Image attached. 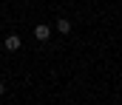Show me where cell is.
<instances>
[{
  "label": "cell",
  "instance_id": "1",
  "mask_svg": "<svg viewBox=\"0 0 122 105\" xmlns=\"http://www.w3.org/2000/svg\"><path fill=\"white\" fill-rule=\"evenodd\" d=\"M20 45H23V40H20L17 34H9L6 40H3V48H6V51H11V54H14V51H20Z\"/></svg>",
  "mask_w": 122,
  "mask_h": 105
},
{
  "label": "cell",
  "instance_id": "2",
  "mask_svg": "<svg viewBox=\"0 0 122 105\" xmlns=\"http://www.w3.org/2000/svg\"><path fill=\"white\" fill-rule=\"evenodd\" d=\"M34 37L43 43V40H48V37H51V29H48L46 23H40V26H34Z\"/></svg>",
  "mask_w": 122,
  "mask_h": 105
},
{
  "label": "cell",
  "instance_id": "3",
  "mask_svg": "<svg viewBox=\"0 0 122 105\" xmlns=\"http://www.w3.org/2000/svg\"><path fill=\"white\" fill-rule=\"evenodd\" d=\"M57 31H60V34H68V31H71V23H68L65 17H60V20H57Z\"/></svg>",
  "mask_w": 122,
  "mask_h": 105
},
{
  "label": "cell",
  "instance_id": "4",
  "mask_svg": "<svg viewBox=\"0 0 122 105\" xmlns=\"http://www.w3.org/2000/svg\"><path fill=\"white\" fill-rule=\"evenodd\" d=\"M3 94H6V82L0 80V97H3Z\"/></svg>",
  "mask_w": 122,
  "mask_h": 105
}]
</instances>
